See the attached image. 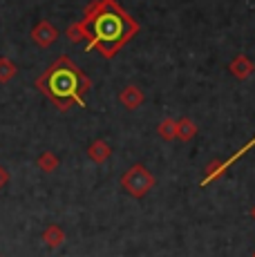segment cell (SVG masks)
Segmentation results:
<instances>
[{
  "label": "cell",
  "instance_id": "7a4b0ae2",
  "mask_svg": "<svg viewBox=\"0 0 255 257\" xmlns=\"http://www.w3.org/2000/svg\"><path fill=\"white\" fill-rule=\"evenodd\" d=\"M50 90L54 96H70L76 90V76L72 72H56L50 81Z\"/></svg>",
  "mask_w": 255,
  "mask_h": 257
},
{
  "label": "cell",
  "instance_id": "6da1fadb",
  "mask_svg": "<svg viewBox=\"0 0 255 257\" xmlns=\"http://www.w3.org/2000/svg\"><path fill=\"white\" fill-rule=\"evenodd\" d=\"M94 32H96V41L103 43H116L123 34V21L114 14H103L96 18L94 23Z\"/></svg>",
  "mask_w": 255,
  "mask_h": 257
}]
</instances>
